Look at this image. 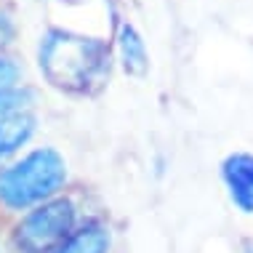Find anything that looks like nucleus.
<instances>
[{"instance_id":"1","label":"nucleus","mask_w":253,"mask_h":253,"mask_svg":"<svg viewBox=\"0 0 253 253\" xmlns=\"http://www.w3.org/2000/svg\"><path fill=\"white\" fill-rule=\"evenodd\" d=\"M38 64L43 78L64 93L99 91L109 75V48L96 38L75 35L64 30L45 32L38 48Z\"/></svg>"},{"instance_id":"2","label":"nucleus","mask_w":253,"mask_h":253,"mask_svg":"<svg viewBox=\"0 0 253 253\" xmlns=\"http://www.w3.org/2000/svg\"><path fill=\"white\" fill-rule=\"evenodd\" d=\"M64 179V157L51 147H40L0 170V203L16 211L45 203L51 195L59 192Z\"/></svg>"},{"instance_id":"3","label":"nucleus","mask_w":253,"mask_h":253,"mask_svg":"<svg viewBox=\"0 0 253 253\" xmlns=\"http://www.w3.org/2000/svg\"><path fill=\"white\" fill-rule=\"evenodd\" d=\"M75 205L70 200H45L16 227V248L22 253H48L75 232Z\"/></svg>"},{"instance_id":"4","label":"nucleus","mask_w":253,"mask_h":253,"mask_svg":"<svg viewBox=\"0 0 253 253\" xmlns=\"http://www.w3.org/2000/svg\"><path fill=\"white\" fill-rule=\"evenodd\" d=\"M35 131V101L30 91L0 93V157L16 152Z\"/></svg>"},{"instance_id":"5","label":"nucleus","mask_w":253,"mask_h":253,"mask_svg":"<svg viewBox=\"0 0 253 253\" xmlns=\"http://www.w3.org/2000/svg\"><path fill=\"white\" fill-rule=\"evenodd\" d=\"M224 184L229 189V197L243 213H253V155L235 152L221 166Z\"/></svg>"},{"instance_id":"6","label":"nucleus","mask_w":253,"mask_h":253,"mask_svg":"<svg viewBox=\"0 0 253 253\" xmlns=\"http://www.w3.org/2000/svg\"><path fill=\"white\" fill-rule=\"evenodd\" d=\"M109 251V229L99 221L75 229L67 240H61L48 253H107Z\"/></svg>"},{"instance_id":"7","label":"nucleus","mask_w":253,"mask_h":253,"mask_svg":"<svg viewBox=\"0 0 253 253\" xmlns=\"http://www.w3.org/2000/svg\"><path fill=\"white\" fill-rule=\"evenodd\" d=\"M118 48H120V59H123V67H126L128 75H144L147 72L149 61H147L144 40H141V35L133 30L131 24H123L120 27Z\"/></svg>"},{"instance_id":"8","label":"nucleus","mask_w":253,"mask_h":253,"mask_svg":"<svg viewBox=\"0 0 253 253\" xmlns=\"http://www.w3.org/2000/svg\"><path fill=\"white\" fill-rule=\"evenodd\" d=\"M19 80V67L11 59H0V93L11 91Z\"/></svg>"},{"instance_id":"9","label":"nucleus","mask_w":253,"mask_h":253,"mask_svg":"<svg viewBox=\"0 0 253 253\" xmlns=\"http://www.w3.org/2000/svg\"><path fill=\"white\" fill-rule=\"evenodd\" d=\"M11 38H13V24L5 13H0V45L11 43Z\"/></svg>"}]
</instances>
